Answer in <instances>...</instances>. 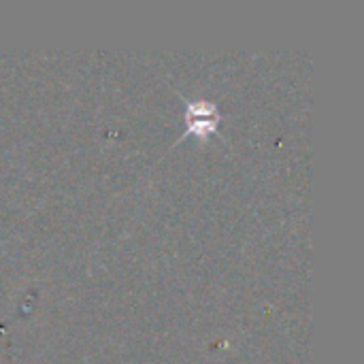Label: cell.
<instances>
[{"instance_id":"1","label":"cell","mask_w":364,"mask_h":364,"mask_svg":"<svg viewBox=\"0 0 364 364\" xmlns=\"http://www.w3.org/2000/svg\"><path fill=\"white\" fill-rule=\"evenodd\" d=\"M186 122H188V134L194 136H209L218 130L220 124V113L211 102H203V100H190L188 102V113H186Z\"/></svg>"}]
</instances>
